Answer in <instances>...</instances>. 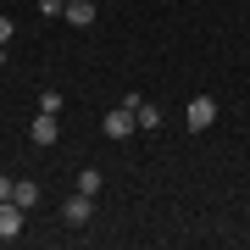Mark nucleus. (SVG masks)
<instances>
[{
  "label": "nucleus",
  "mask_w": 250,
  "mask_h": 250,
  "mask_svg": "<svg viewBox=\"0 0 250 250\" xmlns=\"http://www.w3.org/2000/svg\"><path fill=\"white\" fill-rule=\"evenodd\" d=\"M184 123H189V134H206V128L217 123V100H211V95H195L189 111H184Z\"/></svg>",
  "instance_id": "1"
},
{
  "label": "nucleus",
  "mask_w": 250,
  "mask_h": 250,
  "mask_svg": "<svg viewBox=\"0 0 250 250\" xmlns=\"http://www.w3.org/2000/svg\"><path fill=\"white\" fill-rule=\"evenodd\" d=\"M100 128H106V139H128V134L139 128V117H134V106H123V100H117V106L106 111V123H100Z\"/></svg>",
  "instance_id": "2"
},
{
  "label": "nucleus",
  "mask_w": 250,
  "mask_h": 250,
  "mask_svg": "<svg viewBox=\"0 0 250 250\" xmlns=\"http://www.w3.org/2000/svg\"><path fill=\"white\" fill-rule=\"evenodd\" d=\"M62 217H67L72 228H83V223L95 217V195H78V189H72V195H67V206H62Z\"/></svg>",
  "instance_id": "3"
},
{
  "label": "nucleus",
  "mask_w": 250,
  "mask_h": 250,
  "mask_svg": "<svg viewBox=\"0 0 250 250\" xmlns=\"http://www.w3.org/2000/svg\"><path fill=\"white\" fill-rule=\"evenodd\" d=\"M28 139H34V145H56V139H62V123H56L50 111H39L34 123H28Z\"/></svg>",
  "instance_id": "4"
},
{
  "label": "nucleus",
  "mask_w": 250,
  "mask_h": 250,
  "mask_svg": "<svg viewBox=\"0 0 250 250\" xmlns=\"http://www.w3.org/2000/svg\"><path fill=\"white\" fill-rule=\"evenodd\" d=\"M22 206L17 200H0V239H17V233H22Z\"/></svg>",
  "instance_id": "5"
},
{
  "label": "nucleus",
  "mask_w": 250,
  "mask_h": 250,
  "mask_svg": "<svg viewBox=\"0 0 250 250\" xmlns=\"http://www.w3.org/2000/svg\"><path fill=\"white\" fill-rule=\"evenodd\" d=\"M62 17H67L72 28H89V22L100 17V6H95V0H67V11H62Z\"/></svg>",
  "instance_id": "6"
},
{
  "label": "nucleus",
  "mask_w": 250,
  "mask_h": 250,
  "mask_svg": "<svg viewBox=\"0 0 250 250\" xmlns=\"http://www.w3.org/2000/svg\"><path fill=\"white\" fill-rule=\"evenodd\" d=\"M11 200H17L22 211H34V206H39V184H34V178H22L17 189H11Z\"/></svg>",
  "instance_id": "7"
},
{
  "label": "nucleus",
  "mask_w": 250,
  "mask_h": 250,
  "mask_svg": "<svg viewBox=\"0 0 250 250\" xmlns=\"http://www.w3.org/2000/svg\"><path fill=\"white\" fill-rule=\"evenodd\" d=\"M100 184H106L100 167H83V172H78V195H100Z\"/></svg>",
  "instance_id": "8"
},
{
  "label": "nucleus",
  "mask_w": 250,
  "mask_h": 250,
  "mask_svg": "<svg viewBox=\"0 0 250 250\" xmlns=\"http://www.w3.org/2000/svg\"><path fill=\"white\" fill-rule=\"evenodd\" d=\"M134 117H139V128H161V106H150V100H139Z\"/></svg>",
  "instance_id": "9"
},
{
  "label": "nucleus",
  "mask_w": 250,
  "mask_h": 250,
  "mask_svg": "<svg viewBox=\"0 0 250 250\" xmlns=\"http://www.w3.org/2000/svg\"><path fill=\"white\" fill-rule=\"evenodd\" d=\"M62 106H67V95H62V89H45V95H39V111H50V117H62Z\"/></svg>",
  "instance_id": "10"
},
{
  "label": "nucleus",
  "mask_w": 250,
  "mask_h": 250,
  "mask_svg": "<svg viewBox=\"0 0 250 250\" xmlns=\"http://www.w3.org/2000/svg\"><path fill=\"white\" fill-rule=\"evenodd\" d=\"M67 11V0H39V17H62Z\"/></svg>",
  "instance_id": "11"
},
{
  "label": "nucleus",
  "mask_w": 250,
  "mask_h": 250,
  "mask_svg": "<svg viewBox=\"0 0 250 250\" xmlns=\"http://www.w3.org/2000/svg\"><path fill=\"white\" fill-rule=\"evenodd\" d=\"M11 34H17V22H11V17H0V45H11Z\"/></svg>",
  "instance_id": "12"
},
{
  "label": "nucleus",
  "mask_w": 250,
  "mask_h": 250,
  "mask_svg": "<svg viewBox=\"0 0 250 250\" xmlns=\"http://www.w3.org/2000/svg\"><path fill=\"white\" fill-rule=\"evenodd\" d=\"M11 189H17V184H11L6 172H0V200H11Z\"/></svg>",
  "instance_id": "13"
}]
</instances>
